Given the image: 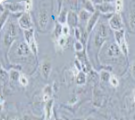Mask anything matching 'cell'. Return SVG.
Segmentation results:
<instances>
[{"mask_svg": "<svg viewBox=\"0 0 135 120\" xmlns=\"http://www.w3.org/2000/svg\"><path fill=\"white\" fill-rule=\"evenodd\" d=\"M57 120H63V119H61V118H59V119H57Z\"/></svg>", "mask_w": 135, "mask_h": 120, "instance_id": "f35d334b", "label": "cell"}, {"mask_svg": "<svg viewBox=\"0 0 135 120\" xmlns=\"http://www.w3.org/2000/svg\"><path fill=\"white\" fill-rule=\"evenodd\" d=\"M7 8L12 12H19L22 11L23 7L20 3H6Z\"/></svg>", "mask_w": 135, "mask_h": 120, "instance_id": "7c38bea8", "label": "cell"}, {"mask_svg": "<svg viewBox=\"0 0 135 120\" xmlns=\"http://www.w3.org/2000/svg\"><path fill=\"white\" fill-rule=\"evenodd\" d=\"M44 95H48V96L51 97V95H52L51 86H46L45 88H44Z\"/></svg>", "mask_w": 135, "mask_h": 120, "instance_id": "4dcf8cb0", "label": "cell"}, {"mask_svg": "<svg viewBox=\"0 0 135 120\" xmlns=\"http://www.w3.org/2000/svg\"><path fill=\"white\" fill-rule=\"evenodd\" d=\"M67 10L66 9H63V11L60 13V14L58 15V21H59L60 24H65L66 22V18H67Z\"/></svg>", "mask_w": 135, "mask_h": 120, "instance_id": "ffe728a7", "label": "cell"}, {"mask_svg": "<svg viewBox=\"0 0 135 120\" xmlns=\"http://www.w3.org/2000/svg\"><path fill=\"white\" fill-rule=\"evenodd\" d=\"M20 74L19 72L17 71H15V70H12V71H10L9 72V77H10V80H19V78H20Z\"/></svg>", "mask_w": 135, "mask_h": 120, "instance_id": "44dd1931", "label": "cell"}, {"mask_svg": "<svg viewBox=\"0 0 135 120\" xmlns=\"http://www.w3.org/2000/svg\"><path fill=\"white\" fill-rule=\"evenodd\" d=\"M108 35H109V30H108V27L105 24H101L99 26L98 32L96 34V36L94 38V43L97 47L102 46L104 41L107 39Z\"/></svg>", "mask_w": 135, "mask_h": 120, "instance_id": "6da1fadb", "label": "cell"}, {"mask_svg": "<svg viewBox=\"0 0 135 120\" xmlns=\"http://www.w3.org/2000/svg\"><path fill=\"white\" fill-rule=\"evenodd\" d=\"M69 33H70L69 26H68L67 24H64V25L62 26V34H63V35L67 36L68 34H69Z\"/></svg>", "mask_w": 135, "mask_h": 120, "instance_id": "484cf974", "label": "cell"}, {"mask_svg": "<svg viewBox=\"0 0 135 120\" xmlns=\"http://www.w3.org/2000/svg\"><path fill=\"white\" fill-rule=\"evenodd\" d=\"M109 24L112 29L114 31H120L123 29V24H122V17L118 13L114 14L109 20Z\"/></svg>", "mask_w": 135, "mask_h": 120, "instance_id": "277c9868", "label": "cell"}, {"mask_svg": "<svg viewBox=\"0 0 135 120\" xmlns=\"http://www.w3.org/2000/svg\"><path fill=\"white\" fill-rule=\"evenodd\" d=\"M99 10L102 12H103V13H107V12H110L113 10V7H112V6L110 5V4L108 3H103L102 2L101 5L99 6Z\"/></svg>", "mask_w": 135, "mask_h": 120, "instance_id": "d6986e66", "label": "cell"}, {"mask_svg": "<svg viewBox=\"0 0 135 120\" xmlns=\"http://www.w3.org/2000/svg\"><path fill=\"white\" fill-rule=\"evenodd\" d=\"M91 16H92V14L89 13L88 11H86L85 9H82L80 11V13H79V18H80V20L82 22H88L89 19L91 18Z\"/></svg>", "mask_w": 135, "mask_h": 120, "instance_id": "4fadbf2b", "label": "cell"}, {"mask_svg": "<svg viewBox=\"0 0 135 120\" xmlns=\"http://www.w3.org/2000/svg\"><path fill=\"white\" fill-rule=\"evenodd\" d=\"M114 35H115V39H116V42H117V44L119 45L123 39H125L124 37V30H120V31H115L114 32Z\"/></svg>", "mask_w": 135, "mask_h": 120, "instance_id": "9a60e30c", "label": "cell"}, {"mask_svg": "<svg viewBox=\"0 0 135 120\" xmlns=\"http://www.w3.org/2000/svg\"><path fill=\"white\" fill-rule=\"evenodd\" d=\"M19 82L22 86H26V85L28 84V80H27V78H26V76L24 75V74H22L19 78Z\"/></svg>", "mask_w": 135, "mask_h": 120, "instance_id": "cb8c5ba5", "label": "cell"}, {"mask_svg": "<svg viewBox=\"0 0 135 120\" xmlns=\"http://www.w3.org/2000/svg\"><path fill=\"white\" fill-rule=\"evenodd\" d=\"M122 51L120 46L116 43H111L107 47V55L111 58H118L120 57Z\"/></svg>", "mask_w": 135, "mask_h": 120, "instance_id": "52a82bcc", "label": "cell"}, {"mask_svg": "<svg viewBox=\"0 0 135 120\" xmlns=\"http://www.w3.org/2000/svg\"><path fill=\"white\" fill-rule=\"evenodd\" d=\"M110 79H111V75L108 71H103L101 72V80L103 81H110Z\"/></svg>", "mask_w": 135, "mask_h": 120, "instance_id": "7402d4cb", "label": "cell"}, {"mask_svg": "<svg viewBox=\"0 0 135 120\" xmlns=\"http://www.w3.org/2000/svg\"><path fill=\"white\" fill-rule=\"evenodd\" d=\"M76 82L78 85H84L86 82V76L85 73H84L83 71H79V73L76 76Z\"/></svg>", "mask_w": 135, "mask_h": 120, "instance_id": "2e32d148", "label": "cell"}, {"mask_svg": "<svg viewBox=\"0 0 135 120\" xmlns=\"http://www.w3.org/2000/svg\"><path fill=\"white\" fill-rule=\"evenodd\" d=\"M52 70V64L49 61H45L42 64V73L45 79H48Z\"/></svg>", "mask_w": 135, "mask_h": 120, "instance_id": "30bf717a", "label": "cell"}, {"mask_svg": "<svg viewBox=\"0 0 135 120\" xmlns=\"http://www.w3.org/2000/svg\"><path fill=\"white\" fill-rule=\"evenodd\" d=\"M67 42H68V41H67V36L62 35V36L58 37V43H59L60 46L64 47L66 45V43H67Z\"/></svg>", "mask_w": 135, "mask_h": 120, "instance_id": "603a6c76", "label": "cell"}, {"mask_svg": "<svg viewBox=\"0 0 135 120\" xmlns=\"http://www.w3.org/2000/svg\"><path fill=\"white\" fill-rule=\"evenodd\" d=\"M84 49V46H83V43L80 42V41H76L75 43H74V50L76 51H81Z\"/></svg>", "mask_w": 135, "mask_h": 120, "instance_id": "4316f807", "label": "cell"}, {"mask_svg": "<svg viewBox=\"0 0 135 120\" xmlns=\"http://www.w3.org/2000/svg\"><path fill=\"white\" fill-rule=\"evenodd\" d=\"M7 16H8L7 11H6L5 13L2 14V15H1V28H3L4 24H5V22H6V18H7Z\"/></svg>", "mask_w": 135, "mask_h": 120, "instance_id": "f546056e", "label": "cell"}, {"mask_svg": "<svg viewBox=\"0 0 135 120\" xmlns=\"http://www.w3.org/2000/svg\"><path fill=\"white\" fill-rule=\"evenodd\" d=\"M17 54L20 55V56H26L30 53V47H29L27 43H20L17 46Z\"/></svg>", "mask_w": 135, "mask_h": 120, "instance_id": "ba28073f", "label": "cell"}, {"mask_svg": "<svg viewBox=\"0 0 135 120\" xmlns=\"http://www.w3.org/2000/svg\"><path fill=\"white\" fill-rule=\"evenodd\" d=\"M32 5H33V2L32 1H26L25 2V9H26V12H29L32 8Z\"/></svg>", "mask_w": 135, "mask_h": 120, "instance_id": "f1b7e54d", "label": "cell"}, {"mask_svg": "<svg viewBox=\"0 0 135 120\" xmlns=\"http://www.w3.org/2000/svg\"><path fill=\"white\" fill-rule=\"evenodd\" d=\"M122 7H123V3L122 1H116L115 2V11L120 12L122 9Z\"/></svg>", "mask_w": 135, "mask_h": 120, "instance_id": "83f0119b", "label": "cell"}, {"mask_svg": "<svg viewBox=\"0 0 135 120\" xmlns=\"http://www.w3.org/2000/svg\"><path fill=\"white\" fill-rule=\"evenodd\" d=\"M133 94H134V96H135V88H134V90H133Z\"/></svg>", "mask_w": 135, "mask_h": 120, "instance_id": "74e56055", "label": "cell"}, {"mask_svg": "<svg viewBox=\"0 0 135 120\" xmlns=\"http://www.w3.org/2000/svg\"><path fill=\"white\" fill-rule=\"evenodd\" d=\"M132 76H133V78L135 79V61L132 62Z\"/></svg>", "mask_w": 135, "mask_h": 120, "instance_id": "e575fe53", "label": "cell"}, {"mask_svg": "<svg viewBox=\"0 0 135 120\" xmlns=\"http://www.w3.org/2000/svg\"><path fill=\"white\" fill-rule=\"evenodd\" d=\"M53 106H54V100H53V99H50L49 101L45 102V119H46V120H49L52 117Z\"/></svg>", "mask_w": 135, "mask_h": 120, "instance_id": "8fae6325", "label": "cell"}, {"mask_svg": "<svg viewBox=\"0 0 135 120\" xmlns=\"http://www.w3.org/2000/svg\"><path fill=\"white\" fill-rule=\"evenodd\" d=\"M75 66H76V68H77L78 71H81V70H82V63L79 61V60H76L75 61Z\"/></svg>", "mask_w": 135, "mask_h": 120, "instance_id": "d6a6232c", "label": "cell"}, {"mask_svg": "<svg viewBox=\"0 0 135 120\" xmlns=\"http://www.w3.org/2000/svg\"><path fill=\"white\" fill-rule=\"evenodd\" d=\"M99 16H100V12H98V11L92 14V16H91V18L89 19V21L87 22L86 29H87V32L88 33H90L93 29V27H94L95 24H96L99 19Z\"/></svg>", "mask_w": 135, "mask_h": 120, "instance_id": "9c48e42d", "label": "cell"}, {"mask_svg": "<svg viewBox=\"0 0 135 120\" xmlns=\"http://www.w3.org/2000/svg\"><path fill=\"white\" fill-rule=\"evenodd\" d=\"M18 22H19L20 27L22 29H24L25 31L32 29L33 23H32V19H31L30 14H23L21 17L19 18V21Z\"/></svg>", "mask_w": 135, "mask_h": 120, "instance_id": "5b68a950", "label": "cell"}, {"mask_svg": "<svg viewBox=\"0 0 135 120\" xmlns=\"http://www.w3.org/2000/svg\"><path fill=\"white\" fill-rule=\"evenodd\" d=\"M16 34H17V31H16V26L13 23L9 24L8 26V29L6 33L5 38H4V43L5 44L7 45H10L12 43L14 42V40L16 39Z\"/></svg>", "mask_w": 135, "mask_h": 120, "instance_id": "3957f363", "label": "cell"}, {"mask_svg": "<svg viewBox=\"0 0 135 120\" xmlns=\"http://www.w3.org/2000/svg\"><path fill=\"white\" fill-rule=\"evenodd\" d=\"M134 101H135V96H134Z\"/></svg>", "mask_w": 135, "mask_h": 120, "instance_id": "ab89813d", "label": "cell"}, {"mask_svg": "<svg viewBox=\"0 0 135 120\" xmlns=\"http://www.w3.org/2000/svg\"><path fill=\"white\" fill-rule=\"evenodd\" d=\"M129 25L132 30H135V9H132L129 14Z\"/></svg>", "mask_w": 135, "mask_h": 120, "instance_id": "5bb4252c", "label": "cell"}, {"mask_svg": "<svg viewBox=\"0 0 135 120\" xmlns=\"http://www.w3.org/2000/svg\"><path fill=\"white\" fill-rule=\"evenodd\" d=\"M25 34V38H26V42H27L29 47H30L31 51L36 54L37 53V44L36 42V39H35L34 35V29H30V30H26L24 32Z\"/></svg>", "mask_w": 135, "mask_h": 120, "instance_id": "7a4b0ae2", "label": "cell"}, {"mask_svg": "<svg viewBox=\"0 0 135 120\" xmlns=\"http://www.w3.org/2000/svg\"><path fill=\"white\" fill-rule=\"evenodd\" d=\"M9 120H19V118H17V117H13V118H10Z\"/></svg>", "mask_w": 135, "mask_h": 120, "instance_id": "d590c367", "label": "cell"}, {"mask_svg": "<svg viewBox=\"0 0 135 120\" xmlns=\"http://www.w3.org/2000/svg\"><path fill=\"white\" fill-rule=\"evenodd\" d=\"M120 46V49H121V51L122 53H123L125 56H127L128 53H129V49H128V44H127V42H126L125 39H123V40L122 41L121 43L119 44Z\"/></svg>", "mask_w": 135, "mask_h": 120, "instance_id": "ac0fdd59", "label": "cell"}, {"mask_svg": "<svg viewBox=\"0 0 135 120\" xmlns=\"http://www.w3.org/2000/svg\"><path fill=\"white\" fill-rule=\"evenodd\" d=\"M85 120H94V118H93V117H88V118Z\"/></svg>", "mask_w": 135, "mask_h": 120, "instance_id": "8d00e7d4", "label": "cell"}, {"mask_svg": "<svg viewBox=\"0 0 135 120\" xmlns=\"http://www.w3.org/2000/svg\"><path fill=\"white\" fill-rule=\"evenodd\" d=\"M110 84L113 87H117L119 85V80L118 79L115 77V76H111V79H110Z\"/></svg>", "mask_w": 135, "mask_h": 120, "instance_id": "d4e9b609", "label": "cell"}, {"mask_svg": "<svg viewBox=\"0 0 135 120\" xmlns=\"http://www.w3.org/2000/svg\"><path fill=\"white\" fill-rule=\"evenodd\" d=\"M38 24L42 30L45 29L47 24H48V12H47L46 9H45V8H42V9L40 10V12H39Z\"/></svg>", "mask_w": 135, "mask_h": 120, "instance_id": "8992f818", "label": "cell"}, {"mask_svg": "<svg viewBox=\"0 0 135 120\" xmlns=\"http://www.w3.org/2000/svg\"><path fill=\"white\" fill-rule=\"evenodd\" d=\"M0 75H1L2 80H6V78L7 77V73L5 71V70H4V68H3V67L1 68V72H0Z\"/></svg>", "mask_w": 135, "mask_h": 120, "instance_id": "1f68e13d", "label": "cell"}, {"mask_svg": "<svg viewBox=\"0 0 135 120\" xmlns=\"http://www.w3.org/2000/svg\"><path fill=\"white\" fill-rule=\"evenodd\" d=\"M84 9H85L86 11H88L89 13H92V14H94L95 13V8H94V6H93V2L91 1H85L84 2Z\"/></svg>", "mask_w": 135, "mask_h": 120, "instance_id": "e0dca14e", "label": "cell"}, {"mask_svg": "<svg viewBox=\"0 0 135 120\" xmlns=\"http://www.w3.org/2000/svg\"><path fill=\"white\" fill-rule=\"evenodd\" d=\"M75 37H76V39H77V41L80 40V38H81V33L78 28H75Z\"/></svg>", "mask_w": 135, "mask_h": 120, "instance_id": "836d02e7", "label": "cell"}]
</instances>
